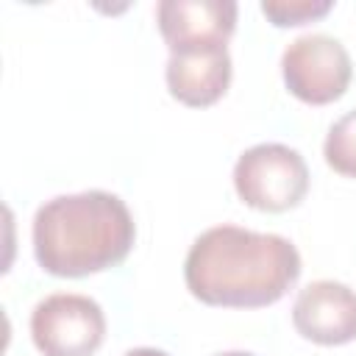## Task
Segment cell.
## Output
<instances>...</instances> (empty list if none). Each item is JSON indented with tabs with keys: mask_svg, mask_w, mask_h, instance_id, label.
Masks as SVG:
<instances>
[{
	"mask_svg": "<svg viewBox=\"0 0 356 356\" xmlns=\"http://www.w3.org/2000/svg\"><path fill=\"white\" fill-rule=\"evenodd\" d=\"M136 225L128 206L103 189L58 195L36 209L33 256L58 278H83L117 267L134 248Z\"/></svg>",
	"mask_w": 356,
	"mask_h": 356,
	"instance_id": "obj_2",
	"label": "cell"
},
{
	"mask_svg": "<svg viewBox=\"0 0 356 356\" xmlns=\"http://www.w3.org/2000/svg\"><path fill=\"white\" fill-rule=\"evenodd\" d=\"M334 8L331 0H264L261 14L278 28H295L325 17Z\"/></svg>",
	"mask_w": 356,
	"mask_h": 356,
	"instance_id": "obj_10",
	"label": "cell"
},
{
	"mask_svg": "<svg viewBox=\"0 0 356 356\" xmlns=\"http://www.w3.org/2000/svg\"><path fill=\"white\" fill-rule=\"evenodd\" d=\"M106 337V317L97 300L58 292L31 312V339L42 356H92Z\"/></svg>",
	"mask_w": 356,
	"mask_h": 356,
	"instance_id": "obj_4",
	"label": "cell"
},
{
	"mask_svg": "<svg viewBox=\"0 0 356 356\" xmlns=\"http://www.w3.org/2000/svg\"><path fill=\"white\" fill-rule=\"evenodd\" d=\"M292 323L317 345H348L356 339V292L339 281H312L295 298Z\"/></svg>",
	"mask_w": 356,
	"mask_h": 356,
	"instance_id": "obj_7",
	"label": "cell"
},
{
	"mask_svg": "<svg viewBox=\"0 0 356 356\" xmlns=\"http://www.w3.org/2000/svg\"><path fill=\"white\" fill-rule=\"evenodd\" d=\"M300 275L298 248L278 234L239 225L203 231L184 261L186 289L206 306L259 309L281 300Z\"/></svg>",
	"mask_w": 356,
	"mask_h": 356,
	"instance_id": "obj_1",
	"label": "cell"
},
{
	"mask_svg": "<svg viewBox=\"0 0 356 356\" xmlns=\"http://www.w3.org/2000/svg\"><path fill=\"white\" fill-rule=\"evenodd\" d=\"M234 189L250 209L286 211L306 197L309 167L298 150L278 142H261L236 159Z\"/></svg>",
	"mask_w": 356,
	"mask_h": 356,
	"instance_id": "obj_3",
	"label": "cell"
},
{
	"mask_svg": "<svg viewBox=\"0 0 356 356\" xmlns=\"http://www.w3.org/2000/svg\"><path fill=\"white\" fill-rule=\"evenodd\" d=\"M159 31L170 53L228 47L236 28L234 0H161L156 6Z\"/></svg>",
	"mask_w": 356,
	"mask_h": 356,
	"instance_id": "obj_6",
	"label": "cell"
},
{
	"mask_svg": "<svg viewBox=\"0 0 356 356\" xmlns=\"http://www.w3.org/2000/svg\"><path fill=\"white\" fill-rule=\"evenodd\" d=\"M281 75L298 100L325 106L345 95L353 67L339 39L328 33H306L286 44L281 56Z\"/></svg>",
	"mask_w": 356,
	"mask_h": 356,
	"instance_id": "obj_5",
	"label": "cell"
},
{
	"mask_svg": "<svg viewBox=\"0 0 356 356\" xmlns=\"http://www.w3.org/2000/svg\"><path fill=\"white\" fill-rule=\"evenodd\" d=\"M217 356H256V353H248V350H225V353H217Z\"/></svg>",
	"mask_w": 356,
	"mask_h": 356,
	"instance_id": "obj_12",
	"label": "cell"
},
{
	"mask_svg": "<svg viewBox=\"0 0 356 356\" xmlns=\"http://www.w3.org/2000/svg\"><path fill=\"white\" fill-rule=\"evenodd\" d=\"M323 153H325V161L334 172L356 178V108L342 114L328 128Z\"/></svg>",
	"mask_w": 356,
	"mask_h": 356,
	"instance_id": "obj_9",
	"label": "cell"
},
{
	"mask_svg": "<svg viewBox=\"0 0 356 356\" xmlns=\"http://www.w3.org/2000/svg\"><path fill=\"white\" fill-rule=\"evenodd\" d=\"M125 356H170V353H164V350H159V348H134V350H128Z\"/></svg>",
	"mask_w": 356,
	"mask_h": 356,
	"instance_id": "obj_11",
	"label": "cell"
},
{
	"mask_svg": "<svg viewBox=\"0 0 356 356\" xmlns=\"http://www.w3.org/2000/svg\"><path fill=\"white\" fill-rule=\"evenodd\" d=\"M167 89L170 95L192 108H206L217 103L231 83V56L228 47L170 53L167 58Z\"/></svg>",
	"mask_w": 356,
	"mask_h": 356,
	"instance_id": "obj_8",
	"label": "cell"
}]
</instances>
